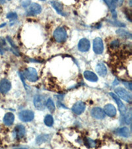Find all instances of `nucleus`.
<instances>
[{
    "instance_id": "1",
    "label": "nucleus",
    "mask_w": 132,
    "mask_h": 149,
    "mask_svg": "<svg viewBox=\"0 0 132 149\" xmlns=\"http://www.w3.org/2000/svg\"><path fill=\"white\" fill-rule=\"evenodd\" d=\"M54 37L57 42H63L66 41L68 37L67 32L64 27H57L54 32Z\"/></svg>"
},
{
    "instance_id": "2",
    "label": "nucleus",
    "mask_w": 132,
    "mask_h": 149,
    "mask_svg": "<svg viewBox=\"0 0 132 149\" xmlns=\"http://www.w3.org/2000/svg\"><path fill=\"white\" fill-rule=\"evenodd\" d=\"M23 74L24 77H25L28 81H32V82H35V81H37L38 80L37 72L34 68H32V67H29V68L25 70Z\"/></svg>"
},
{
    "instance_id": "3",
    "label": "nucleus",
    "mask_w": 132,
    "mask_h": 149,
    "mask_svg": "<svg viewBox=\"0 0 132 149\" xmlns=\"http://www.w3.org/2000/svg\"><path fill=\"white\" fill-rule=\"evenodd\" d=\"M115 92H116V94L118 95V97L122 98V100L129 103L131 102V94L125 89L122 88H117L115 89Z\"/></svg>"
},
{
    "instance_id": "4",
    "label": "nucleus",
    "mask_w": 132,
    "mask_h": 149,
    "mask_svg": "<svg viewBox=\"0 0 132 149\" xmlns=\"http://www.w3.org/2000/svg\"><path fill=\"white\" fill-rule=\"evenodd\" d=\"M35 114L30 110H23L19 113V117L23 122H29L34 119Z\"/></svg>"
},
{
    "instance_id": "5",
    "label": "nucleus",
    "mask_w": 132,
    "mask_h": 149,
    "mask_svg": "<svg viewBox=\"0 0 132 149\" xmlns=\"http://www.w3.org/2000/svg\"><path fill=\"white\" fill-rule=\"evenodd\" d=\"M34 104L36 109L42 111L46 108V101L45 100V97L42 95H37L34 98Z\"/></svg>"
},
{
    "instance_id": "6",
    "label": "nucleus",
    "mask_w": 132,
    "mask_h": 149,
    "mask_svg": "<svg viewBox=\"0 0 132 149\" xmlns=\"http://www.w3.org/2000/svg\"><path fill=\"white\" fill-rule=\"evenodd\" d=\"M93 50L97 54H100L104 50V45L102 40L100 37H97L93 40Z\"/></svg>"
},
{
    "instance_id": "7",
    "label": "nucleus",
    "mask_w": 132,
    "mask_h": 149,
    "mask_svg": "<svg viewBox=\"0 0 132 149\" xmlns=\"http://www.w3.org/2000/svg\"><path fill=\"white\" fill-rule=\"evenodd\" d=\"M110 95L112 96V98H113V99L115 100V102H116V103H117V106H118V109L120 110V114L122 115V116H124L127 111V109L126 106H125L124 103H122L121 100L118 97V96L116 95L115 93H110Z\"/></svg>"
},
{
    "instance_id": "8",
    "label": "nucleus",
    "mask_w": 132,
    "mask_h": 149,
    "mask_svg": "<svg viewBox=\"0 0 132 149\" xmlns=\"http://www.w3.org/2000/svg\"><path fill=\"white\" fill-rule=\"evenodd\" d=\"M42 8L39 4L37 3H32L30 4V6L27 11L28 15H37L41 13Z\"/></svg>"
},
{
    "instance_id": "9",
    "label": "nucleus",
    "mask_w": 132,
    "mask_h": 149,
    "mask_svg": "<svg viewBox=\"0 0 132 149\" xmlns=\"http://www.w3.org/2000/svg\"><path fill=\"white\" fill-rule=\"evenodd\" d=\"M90 41L87 38H81L78 43V49L81 52H87L90 49Z\"/></svg>"
},
{
    "instance_id": "10",
    "label": "nucleus",
    "mask_w": 132,
    "mask_h": 149,
    "mask_svg": "<svg viewBox=\"0 0 132 149\" xmlns=\"http://www.w3.org/2000/svg\"><path fill=\"white\" fill-rule=\"evenodd\" d=\"M25 128L22 125H17L14 129L13 133L15 134V137L17 139H22L25 136Z\"/></svg>"
},
{
    "instance_id": "11",
    "label": "nucleus",
    "mask_w": 132,
    "mask_h": 149,
    "mask_svg": "<svg viewBox=\"0 0 132 149\" xmlns=\"http://www.w3.org/2000/svg\"><path fill=\"white\" fill-rule=\"evenodd\" d=\"M91 115L95 119H102L105 117V113L101 108L94 107L91 110Z\"/></svg>"
},
{
    "instance_id": "12",
    "label": "nucleus",
    "mask_w": 132,
    "mask_h": 149,
    "mask_svg": "<svg viewBox=\"0 0 132 149\" xmlns=\"http://www.w3.org/2000/svg\"><path fill=\"white\" fill-rule=\"evenodd\" d=\"M85 104L82 102H78L75 103L72 107V111L77 115H80L85 111Z\"/></svg>"
},
{
    "instance_id": "13",
    "label": "nucleus",
    "mask_w": 132,
    "mask_h": 149,
    "mask_svg": "<svg viewBox=\"0 0 132 149\" xmlns=\"http://www.w3.org/2000/svg\"><path fill=\"white\" fill-rule=\"evenodd\" d=\"M11 88V84L7 79H3L0 81V92L6 93L8 92Z\"/></svg>"
},
{
    "instance_id": "14",
    "label": "nucleus",
    "mask_w": 132,
    "mask_h": 149,
    "mask_svg": "<svg viewBox=\"0 0 132 149\" xmlns=\"http://www.w3.org/2000/svg\"><path fill=\"white\" fill-rule=\"evenodd\" d=\"M104 111L106 114L111 117L116 116V109L113 105L111 104L106 105L104 108Z\"/></svg>"
},
{
    "instance_id": "15",
    "label": "nucleus",
    "mask_w": 132,
    "mask_h": 149,
    "mask_svg": "<svg viewBox=\"0 0 132 149\" xmlns=\"http://www.w3.org/2000/svg\"><path fill=\"white\" fill-rule=\"evenodd\" d=\"M50 3H51L53 8L55 9V10L57 11V13L62 16L66 15V14H65L64 11L63 6H62V4L61 3H59V2L57 1H52L50 2Z\"/></svg>"
},
{
    "instance_id": "16",
    "label": "nucleus",
    "mask_w": 132,
    "mask_h": 149,
    "mask_svg": "<svg viewBox=\"0 0 132 149\" xmlns=\"http://www.w3.org/2000/svg\"><path fill=\"white\" fill-rule=\"evenodd\" d=\"M14 120H15V116L12 113H7L3 117V123L7 126L12 125Z\"/></svg>"
},
{
    "instance_id": "17",
    "label": "nucleus",
    "mask_w": 132,
    "mask_h": 149,
    "mask_svg": "<svg viewBox=\"0 0 132 149\" xmlns=\"http://www.w3.org/2000/svg\"><path fill=\"white\" fill-rule=\"evenodd\" d=\"M96 71L101 76H105L107 74V68L103 63H98L96 66Z\"/></svg>"
},
{
    "instance_id": "18",
    "label": "nucleus",
    "mask_w": 132,
    "mask_h": 149,
    "mask_svg": "<svg viewBox=\"0 0 132 149\" xmlns=\"http://www.w3.org/2000/svg\"><path fill=\"white\" fill-rule=\"evenodd\" d=\"M84 77L86 80H87L90 81H93V82H95V81H98V77L95 73L91 71H85L84 72Z\"/></svg>"
},
{
    "instance_id": "19",
    "label": "nucleus",
    "mask_w": 132,
    "mask_h": 149,
    "mask_svg": "<svg viewBox=\"0 0 132 149\" xmlns=\"http://www.w3.org/2000/svg\"><path fill=\"white\" fill-rule=\"evenodd\" d=\"M104 1H105V3L107 4V6H109L110 10L112 14V16H113V18L116 19L117 16V13L116 11V7L114 3L113 0H104Z\"/></svg>"
},
{
    "instance_id": "20",
    "label": "nucleus",
    "mask_w": 132,
    "mask_h": 149,
    "mask_svg": "<svg viewBox=\"0 0 132 149\" xmlns=\"http://www.w3.org/2000/svg\"><path fill=\"white\" fill-rule=\"evenodd\" d=\"M117 134L121 136H124V137H128L130 134V132H129V129L128 127H122V128L119 129L117 131Z\"/></svg>"
},
{
    "instance_id": "21",
    "label": "nucleus",
    "mask_w": 132,
    "mask_h": 149,
    "mask_svg": "<svg viewBox=\"0 0 132 149\" xmlns=\"http://www.w3.org/2000/svg\"><path fill=\"white\" fill-rule=\"evenodd\" d=\"M116 33L120 37L125 38H129L131 39V34L128 31H127L124 29H117L116 31Z\"/></svg>"
},
{
    "instance_id": "22",
    "label": "nucleus",
    "mask_w": 132,
    "mask_h": 149,
    "mask_svg": "<svg viewBox=\"0 0 132 149\" xmlns=\"http://www.w3.org/2000/svg\"><path fill=\"white\" fill-rule=\"evenodd\" d=\"M46 106L47 107L49 111L51 113L54 112L55 111V109H56V107H55L54 103V102H53L51 98H49V99L47 100Z\"/></svg>"
},
{
    "instance_id": "23",
    "label": "nucleus",
    "mask_w": 132,
    "mask_h": 149,
    "mask_svg": "<svg viewBox=\"0 0 132 149\" xmlns=\"http://www.w3.org/2000/svg\"><path fill=\"white\" fill-rule=\"evenodd\" d=\"M44 123L48 127H52L54 124V119L51 115H47L44 118Z\"/></svg>"
},
{
    "instance_id": "24",
    "label": "nucleus",
    "mask_w": 132,
    "mask_h": 149,
    "mask_svg": "<svg viewBox=\"0 0 132 149\" xmlns=\"http://www.w3.org/2000/svg\"><path fill=\"white\" fill-rule=\"evenodd\" d=\"M124 121L126 122V123L127 125H130L131 124V110H129V111L128 112L126 111V113L124 115Z\"/></svg>"
},
{
    "instance_id": "25",
    "label": "nucleus",
    "mask_w": 132,
    "mask_h": 149,
    "mask_svg": "<svg viewBox=\"0 0 132 149\" xmlns=\"http://www.w3.org/2000/svg\"><path fill=\"white\" fill-rule=\"evenodd\" d=\"M7 18L10 19V20H14V19H16L17 18V15L16 13L11 12V13H9L7 15Z\"/></svg>"
},
{
    "instance_id": "26",
    "label": "nucleus",
    "mask_w": 132,
    "mask_h": 149,
    "mask_svg": "<svg viewBox=\"0 0 132 149\" xmlns=\"http://www.w3.org/2000/svg\"><path fill=\"white\" fill-rule=\"evenodd\" d=\"M120 47V42L117 40H114L110 43V47L112 49H117Z\"/></svg>"
},
{
    "instance_id": "27",
    "label": "nucleus",
    "mask_w": 132,
    "mask_h": 149,
    "mask_svg": "<svg viewBox=\"0 0 132 149\" xmlns=\"http://www.w3.org/2000/svg\"><path fill=\"white\" fill-rule=\"evenodd\" d=\"M113 2L116 7H120L123 4L124 0H113Z\"/></svg>"
},
{
    "instance_id": "28",
    "label": "nucleus",
    "mask_w": 132,
    "mask_h": 149,
    "mask_svg": "<svg viewBox=\"0 0 132 149\" xmlns=\"http://www.w3.org/2000/svg\"><path fill=\"white\" fill-rule=\"evenodd\" d=\"M123 84H124V86H126V87L128 88L129 90H131V86L132 84L131 82H128V81H127V82H126V81H123Z\"/></svg>"
},
{
    "instance_id": "29",
    "label": "nucleus",
    "mask_w": 132,
    "mask_h": 149,
    "mask_svg": "<svg viewBox=\"0 0 132 149\" xmlns=\"http://www.w3.org/2000/svg\"><path fill=\"white\" fill-rule=\"evenodd\" d=\"M30 4V0H25V1L23 2V7L24 8H26V7H28Z\"/></svg>"
},
{
    "instance_id": "30",
    "label": "nucleus",
    "mask_w": 132,
    "mask_h": 149,
    "mask_svg": "<svg viewBox=\"0 0 132 149\" xmlns=\"http://www.w3.org/2000/svg\"><path fill=\"white\" fill-rule=\"evenodd\" d=\"M19 76H20L21 78V80H22L23 82V84H24V86H25V88L26 89V84H25V78H24V76H23V73H19Z\"/></svg>"
},
{
    "instance_id": "31",
    "label": "nucleus",
    "mask_w": 132,
    "mask_h": 149,
    "mask_svg": "<svg viewBox=\"0 0 132 149\" xmlns=\"http://www.w3.org/2000/svg\"><path fill=\"white\" fill-rule=\"evenodd\" d=\"M5 2H6V0H0V3L3 4L5 3Z\"/></svg>"
},
{
    "instance_id": "32",
    "label": "nucleus",
    "mask_w": 132,
    "mask_h": 149,
    "mask_svg": "<svg viewBox=\"0 0 132 149\" xmlns=\"http://www.w3.org/2000/svg\"><path fill=\"white\" fill-rule=\"evenodd\" d=\"M40 1H46V0H40Z\"/></svg>"
},
{
    "instance_id": "33",
    "label": "nucleus",
    "mask_w": 132,
    "mask_h": 149,
    "mask_svg": "<svg viewBox=\"0 0 132 149\" xmlns=\"http://www.w3.org/2000/svg\"></svg>"
}]
</instances>
